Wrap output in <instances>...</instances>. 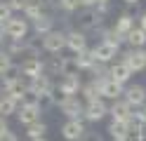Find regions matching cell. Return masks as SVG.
<instances>
[{"label": "cell", "mask_w": 146, "mask_h": 141, "mask_svg": "<svg viewBox=\"0 0 146 141\" xmlns=\"http://www.w3.org/2000/svg\"><path fill=\"white\" fill-rule=\"evenodd\" d=\"M108 14V5H99V7H83L78 12V26L80 31H97V28L104 26V19Z\"/></svg>", "instance_id": "6da1fadb"}, {"label": "cell", "mask_w": 146, "mask_h": 141, "mask_svg": "<svg viewBox=\"0 0 146 141\" xmlns=\"http://www.w3.org/2000/svg\"><path fill=\"white\" fill-rule=\"evenodd\" d=\"M92 54H94V61L97 64H106L111 66L115 61V56L120 54V45H113V42H106V40H99L92 47Z\"/></svg>", "instance_id": "7a4b0ae2"}, {"label": "cell", "mask_w": 146, "mask_h": 141, "mask_svg": "<svg viewBox=\"0 0 146 141\" xmlns=\"http://www.w3.org/2000/svg\"><path fill=\"white\" fill-rule=\"evenodd\" d=\"M29 31H31V24L26 21L24 17H12L10 21L5 24V38H7V40H12V42L26 40Z\"/></svg>", "instance_id": "3957f363"}, {"label": "cell", "mask_w": 146, "mask_h": 141, "mask_svg": "<svg viewBox=\"0 0 146 141\" xmlns=\"http://www.w3.org/2000/svg\"><path fill=\"white\" fill-rule=\"evenodd\" d=\"M40 42H42V50L47 52V54H54V56H57V54H61L64 50H66V33L54 28L52 33H47V35L40 38Z\"/></svg>", "instance_id": "277c9868"}, {"label": "cell", "mask_w": 146, "mask_h": 141, "mask_svg": "<svg viewBox=\"0 0 146 141\" xmlns=\"http://www.w3.org/2000/svg\"><path fill=\"white\" fill-rule=\"evenodd\" d=\"M17 73H19L21 78H26V80H33V78H38V75L45 73V61L40 59V56H33V59H21V64L17 66Z\"/></svg>", "instance_id": "5b68a950"}, {"label": "cell", "mask_w": 146, "mask_h": 141, "mask_svg": "<svg viewBox=\"0 0 146 141\" xmlns=\"http://www.w3.org/2000/svg\"><path fill=\"white\" fill-rule=\"evenodd\" d=\"M123 99L132 106V111H139V108L146 106V87L139 85V82H134V85H130V87H125Z\"/></svg>", "instance_id": "8992f818"}, {"label": "cell", "mask_w": 146, "mask_h": 141, "mask_svg": "<svg viewBox=\"0 0 146 141\" xmlns=\"http://www.w3.org/2000/svg\"><path fill=\"white\" fill-rule=\"evenodd\" d=\"M52 87H54V82H52L50 75H45V73L38 75V78H33V80H29V92H33L35 97L40 99V103H42V101H47Z\"/></svg>", "instance_id": "52a82bcc"}, {"label": "cell", "mask_w": 146, "mask_h": 141, "mask_svg": "<svg viewBox=\"0 0 146 141\" xmlns=\"http://www.w3.org/2000/svg\"><path fill=\"white\" fill-rule=\"evenodd\" d=\"M59 111H61V115H66V120H83L85 118V103H83L80 97L66 99L59 106Z\"/></svg>", "instance_id": "ba28073f"}, {"label": "cell", "mask_w": 146, "mask_h": 141, "mask_svg": "<svg viewBox=\"0 0 146 141\" xmlns=\"http://www.w3.org/2000/svg\"><path fill=\"white\" fill-rule=\"evenodd\" d=\"M66 50L73 52V56L90 50L87 47V33H83L80 28H71V31H66Z\"/></svg>", "instance_id": "9c48e42d"}, {"label": "cell", "mask_w": 146, "mask_h": 141, "mask_svg": "<svg viewBox=\"0 0 146 141\" xmlns=\"http://www.w3.org/2000/svg\"><path fill=\"white\" fill-rule=\"evenodd\" d=\"M120 56H123L120 61H123L132 73H139V71L146 68V50H125Z\"/></svg>", "instance_id": "30bf717a"}, {"label": "cell", "mask_w": 146, "mask_h": 141, "mask_svg": "<svg viewBox=\"0 0 146 141\" xmlns=\"http://www.w3.org/2000/svg\"><path fill=\"white\" fill-rule=\"evenodd\" d=\"M57 89L64 94V97H80V89H83V80H80V75H64L59 78L57 82Z\"/></svg>", "instance_id": "8fae6325"}, {"label": "cell", "mask_w": 146, "mask_h": 141, "mask_svg": "<svg viewBox=\"0 0 146 141\" xmlns=\"http://www.w3.org/2000/svg\"><path fill=\"white\" fill-rule=\"evenodd\" d=\"M99 94H102V99L118 101V99H123V94H125V85H118L111 78H104V80H99Z\"/></svg>", "instance_id": "7c38bea8"}, {"label": "cell", "mask_w": 146, "mask_h": 141, "mask_svg": "<svg viewBox=\"0 0 146 141\" xmlns=\"http://www.w3.org/2000/svg\"><path fill=\"white\" fill-rule=\"evenodd\" d=\"M132 106L127 103L125 99H118V101H111V106H108V115H111L113 122H127L132 118Z\"/></svg>", "instance_id": "4fadbf2b"}, {"label": "cell", "mask_w": 146, "mask_h": 141, "mask_svg": "<svg viewBox=\"0 0 146 141\" xmlns=\"http://www.w3.org/2000/svg\"><path fill=\"white\" fill-rule=\"evenodd\" d=\"M106 115H108V103L104 99L92 101V103H85V118L83 120H87V122H102Z\"/></svg>", "instance_id": "5bb4252c"}, {"label": "cell", "mask_w": 146, "mask_h": 141, "mask_svg": "<svg viewBox=\"0 0 146 141\" xmlns=\"http://www.w3.org/2000/svg\"><path fill=\"white\" fill-rule=\"evenodd\" d=\"M61 139L64 141H80V136L85 134V125H83V120H66L61 125Z\"/></svg>", "instance_id": "9a60e30c"}, {"label": "cell", "mask_w": 146, "mask_h": 141, "mask_svg": "<svg viewBox=\"0 0 146 141\" xmlns=\"http://www.w3.org/2000/svg\"><path fill=\"white\" fill-rule=\"evenodd\" d=\"M40 115H42V106H19V111H17V120L24 127L33 125V122H40Z\"/></svg>", "instance_id": "2e32d148"}, {"label": "cell", "mask_w": 146, "mask_h": 141, "mask_svg": "<svg viewBox=\"0 0 146 141\" xmlns=\"http://www.w3.org/2000/svg\"><path fill=\"white\" fill-rule=\"evenodd\" d=\"M134 26H137V24H134V14H130V12H123L120 17L115 19V24H113L111 28L115 31V35H118V38H123V40H125V38H127V33H130Z\"/></svg>", "instance_id": "e0dca14e"}, {"label": "cell", "mask_w": 146, "mask_h": 141, "mask_svg": "<svg viewBox=\"0 0 146 141\" xmlns=\"http://www.w3.org/2000/svg\"><path fill=\"white\" fill-rule=\"evenodd\" d=\"M132 75H134V73L127 68L123 61H113L111 66H108V78H111L113 82H118V85H125L127 80L132 78Z\"/></svg>", "instance_id": "ac0fdd59"}, {"label": "cell", "mask_w": 146, "mask_h": 141, "mask_svg": "<svg viewBox=\"0 0 146 141\" xmlns=\"http://www.w3.org/2000/svg\"><path fill=\"white\" fill-rule=\"evenodd\" d=\"M31 28L35 31V35H38V38L47 35V33H52V31H54V17H52L50 12H45L40 19H35V21L31 24Z\"/></svg>", "instance_id": "d6986e66"}, {"label": "cell", "mask_w": 146, "mask_h": 141, "mask_svg": "<svg viewBox=\"0 0 146 141\" xmlns=\"http://www.w3.org/2000/svg\"><path fill=\"white\" fill-rule=\"evenodd\" d=\"M125 42L130 45V50H146V33L141 31L139 26H134L130 33H127Z\"/></svg>", "instance_id": "ffe728a7"}, {"label": "cell", "mask_w": 146, "mask_h": 141, "mask_svg": "<svg viewBox=\"0 0 146 141\" xmlns=\"http://www.w3.org/2000/svg\"><path fill=\"white\" fill-rule=\"evenodd\" d=\"M80 97L85 99V103L99 101V99H102V94H99V80H90V82H85L83 89H80Z\"/></svg>", "instance_id": "44dd1931"}, {"label": "cell", "mask_w": 146, "mask_h": 141, "mask_svg": "<svg viewBox=\"0 0 146 141\" xmlns=\"http://www.w3.org/2000/svg\"><path fill=\"white\" fill-rule=\"evenodd\" d=\"M106 132H108V136H111L113 141H118V139H127L130 136V127H127V122H108V127H106Z\"/></svg>", "instance_id": "7402d4cb"}, {"label": "cell", "mask_w": 146, "mask_h": 141, "mask_svg": "<svg viewBox=\"0 0 146 141\" xmlns=\"http://www.w3.org/2000/svg\"><path fill=\"white\" fill-rule=\"evenodd\" d=\"M17 111H19V103L14 99H10L7 94H0V115L10 118V115H17Z\"/></svg>", "instance_id": "603a6c76"}, {"label": "cell", "mask_w": 146, "mask_h": 141, "mask_svg": "<svg viewBox=\"0 0 146 141\" xmlns=\"http://www.w3.org/2000/svg\"><path fill=\"white\" fill-rule=\"evenodd\" d=\"M26 136L29 141H35V139H47V125L40 120V122H33V125L26 127Z\"/></svg>", "instance_id": "cb8c5ba5"}, {"label": "cell", "mask_w": 146, "mask_h": 141, "mask_svg": "<svg viewBox=\"0 0 146 141\" xmlns=\"http://www.w3.org/2000/svg\"><path fill=\"white\" fill-rule=\"evenodd\" d=\"M12 71H17V66H14V59L10 56V52H7V50H0V78L10 75Z\"/></svg>", "instance_id": "d4e9b609"}, {"label": "cell", "mask_w": 146, "mask_h": 141, "mask_svg": "<svg viewBox=\"0 0 146 141\" xmlns=\"http://www.w3.org/2000/svg\"><path fill=\"white\" fill-rule=\"evenodd\" d=\"M76 64H78V71H90V68H92V66L97 64V61H94L92 50H85V52L76 54Z\"/></svg>", "instance_id": "484cf974"}, {"label": "cell", "mask_w": 146, "mask_h": 141, "mask_svg": "<svg viewBox=\"0 0 146 141\" xmlns=\"http://www.w3.org/2000/svg\"><path fill=\"white\" fill-rule=\"evenodd\" d=\"M21 14H24V19H26V21H31V24H33L35 19H40V17L45 14V9H42L38 3H35V0H31V3H29V7H26Z\"/></svg>", "instance_id": "4316f807"}, {"label": "cell", "mask_w": 146, "mask_h": 141, "mask_svg": "<svg viewBox=\"0 0 146 141\" xmlns=\"http://www.w3.org/2000/svg\"><path fill=\"white\" fill-rule=\"evenodd\" d=\"M59 9L66 12V14L80 12V9H83V0H59Z\"/></svg>", "instance_id": "83f0119b"}, {"label": "cell", "mask_w": 146, "mask_h": 141, "mask_svg": "<svg viewBox=\"0 0 146 141\" xmlns=\"http://www.w3.org/2000/svg\"><path fill=\"white\" fill-rule=\"evenodd\" d=\"M64 75H80L78 64H76V56H64V71H61V78H64Z\"/></svg>", "instance_id": "f1b7e54d"}, {"label": "cell", "mask_w": 146, "mask_h": 141, "mask_svg": "<svg viewBox=\"0 0 146 141\" xmlns=\"http://www.w3.org/2000/svg\"><path fill=\"white\" fill-rule=\"evenodd\" d=\"M12 17H14V12L10 9V5L0 0V24H7V21L12 19Z\"/></svg>", "instance_id": "f546056e"}, {"label": "cell", "mask_w": 146, "mask_h": 141, "mask_svg": "<svg viewBox=\"0 0 146 141\" xmlns=\"http://www.w3.org/2000/svg\"><path fill=\"white\" fill-rule=\"evenodd\" d=\"M5 3L10 5V9H12V12H24V9L29 7V3H31V0H5Z\"/></svg>", "instance_id": "4dcf8cb0"}, {"label": "cell", "mask_w": 146, "mask_h": 141, "mask_svg": "<svg viewBox=\"0 0 146 141\" xmlns=\"http://www.w3.org/2000/svg\"><path fill=\"white\" fill-rule=\"evenodd\" d=\"M132 122H134L137 127H146V111H144V108L134 111V113H132Z\"/></svg>", "instance_id": "1f68e13d"}, {"label": "cell", "mask_w": 146, "mask_h": 141, "mask_svg": "<svg viewBox=\"0 0 146 141\" xmlns=\"http://www.w3.org/2000/svg\"><path fill=\"white\" fill-rule=\"evenodd\" d=\"M80 141H104V136L99 134V132H94V129H87L83 136H80Z\"/></svg>", "instance_id": "d6a6232c"}, {"label": "cell", "mask_w": 146, "mask_h": 141, "mask_svg": "<svg viewBox=\"0 0 146 141\" xmlns=\"http://www.w3.org/2000/svg\"><path fill=\"white\" fill-rule=\"evenodd\" d=\"M45 12H50V9H59V0H35Z\"/></svg>", "instance_id": "836d02e7"}, {"label": "cell", "mask_w": 146, "mask_h": 141, "mask_svg": "<svg viewBox=\"0 0 146 141\" xmlns=\"http://www.w3.org/2000/svg\"><path fill=\"white\" fill-rule=\"evenodd\" d=\"M111 0H83V7H99V5H108Z\"/></svg>", "instance_id": "e575fe53"}, {"label": "cell", "mask_w": 146, "mask_h": 141, "mask_svg": "<svg viewBox=\"0 0 146 141\" xmlns=\"http://www.w3.org/2000/svg\"><path fill=\"white\" fill-rule=\"evenodd\" d=\"M0 141H19V136H17V134H14V132L10 129V132H5V134H3V136H0Z\"/></svg>", "instance_id": "d590c367"}, {"label": "cell", "mask_w": 146, "mask_h": 141, "mask_svg": "<svg viewBox=\"0 0 146 141\" xmlns=\"http://www.w3.org/2000/svg\"><path fill=\"white\" fill-rule=\"evenodd\" d=\"M137 26H139L141 31L146 33V12H144V14H139V17H137Z\"/></svg>", "instance_id": "8d00e7d4"}, {"label": "cell", "mask_w": 146, "mask_h": 141, "mask_svg": "<svg viewBox=\"0 0 146 141\" xmlns=\"http://www.w3.org/2000/svg\"><path fill=\"white\" fill-rule=\"evenodd\" d=\"M5 132H10V125H7V118L0 115V136H3Z\"/></svg>", "instance_id": "74e56055"}, {"label": "cell", "mask_w": 146, "mask_h": 141, "mask_svg": "<svg viewBox=\"0 0 146 141\" xmlns=\"http://www.w3.org/2000/svg\"><path fill=\"white\" fill-rule=\"evenodd\" d=\"M5 40H7L5 38V24H0V45H5Z\"/></svg>", "instance_id": "f35d334b"}, {"label": "cell", "mask_w": 146, "mask_h": 141, "mask_svg": "<svg viewBox=\"0 0 146 141\" xmlns=\"http://www.w3.org/2000/svg\"><path fill=\"white\" fill-rule=\"evenodd\" d=\"M123 3H127V5H139V0H123Z\"/></svg>", "instance_id": "ab89813d"}, {"label": "cell", "mask_w": 146, "mask_h": 141, "mask_svg": "<svg viewBox=\"0 0 146 141\" xmlns=\"http://www.w3.org/2000/svg\"><path fill=\"white\" fill-rule=\"evenodd\" d=\"M118 141H134V139H132V136H127V139H118Z\"/></svg>", "instance_id": "60d3db41"}, {"label": "cell", "mask_w": 146, "mask_h": 141, "mask_svg": "<svg viewBox=\"0 0 146 141\" xmlns=\"http://www.w3.org/2000/svg\"><path fill=\"white\" fill-rule=\"evenodd\" d=\"M35 141H50V139H35Z\"/></svg>", "instance_id": "b9f144b4"}, {"label": "cell", "mask_w": 146, "mask_h": 141, "mask_svg": "<svg viewBox=\"0 0 146 141\" xmlns=\"http://www.w3.org/2000/svg\"><path fill=\"white\" fill-rule=\"evenodd\" d=\"M144 111H146V106H144Z\"/></svg>", "instance_id": "7bdbcfd3"}]
</instances>
